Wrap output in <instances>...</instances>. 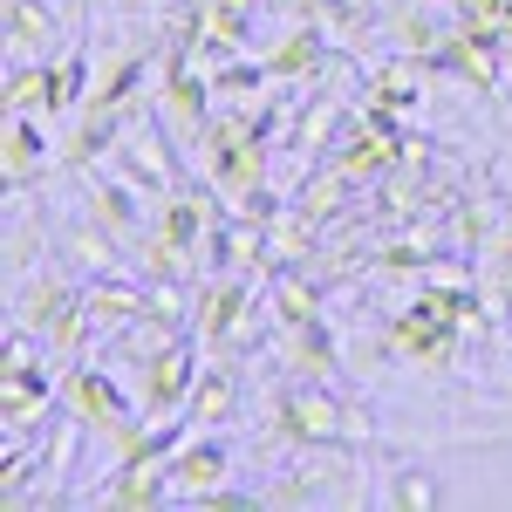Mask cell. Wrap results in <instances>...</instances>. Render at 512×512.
Returning <instances> with one entry per match:
<instances>
[{
    "mask_svg": "<svg viewBox=\"0 0 512 512\" xmlns=\"http://www.w3.org/2000/svg\"><path fill=\"white\" fill-rule=\"evenodd\" d=\"M274 437H287V444H301V451H335V444H349L355 424H349V410L335 403V396L321 390H294V396H280V410H274Z\"/></svg>",
    "mask_w": 512,
    "mask_h": 512,
    "instance_id": "cell-1",
    "label": "cell"
},
{
    "mask_svg": "<svg viewBox=\"0 0 512 512\" xmlns=\"http://www.w3.org/2000/svg\"><path fill=\"white\" fill-rule=\"evenodd\" d=\"M164 465H171V499H178V506H205V499L233 478V444H226V437H192V444H178Z\"/></svg>",
    "mask_w": 512,
    "mask_h": 512,
    "instance_id": "cell-2",
    "label": "cell"
},
{
    "mask_svg": "<svg viewBox=\"0 0 512 512\" xmlns=\"http://www.w3.org/2000/svg\"><path fill=\"white\" fill-rule=\"evenodd\" d=\"M192 383H198V362L185 342H164L151 349V383H144V417H178L192 403Z\"/></svg>",
    "mask_w": 512,
    "mask_h": 512,
    "instance_id": "cell-3",
    "label": "cell"
},
{
    "mask_svg": "<svg viewBox=\"0 0 512 512\" xmlns=\"http://www.w3.org/2000/svg\"><path fill=\"white\" fill-rule=\"evenodd\" d=\"M260 69H267V82H315V69H328V28H315V21L287 28V41L260 55Z\"/></svg>",
    "mask_w": 512,
    "mask_h": 512,
    "instance_id": "cell-4",
    "label": "cell"
},
{
    "mask_svg": "<svg viewBox=\"0 0 512 512\" xmlns=\"http://www.w3.org/2000/svg\"><path fill=\"white\" fill-rule=\"evenodd\" d=\"M41 171H48V137H41V117L7 110V192L21 198Z\"/></svg>",
    "mask_w": 512,
    "mask_h": 512,
    "instance_id": "cell-5",
    "label": "cell"
},
{
    "mask_svg": "<svg viewBox=\"0 0 512 512\" xmlns=\"http://www.w3.org/2000/svg\"><path fill=\"white\" fill-rule=\"evenodd\" d=\"M48 396H55L48 369H35V362H7V390H0V417H7V431H35L41 410H48Z\"/></svg>",
    "mask_w": 512,
    "mask_h": 512,
    "instance_id": "cell-6",
    "label": "cell"
},
{
    "mask_svg": "<svg viewBox=\"0 0 512 512\" xmlns=\"http://www.w3.org/2000/svg\"><path fill=\"white\" fill-rule=\"evenodd\" d=\"M144 76H151V55H137V48L117 55V62H110V76L96 82V96H89V110H82V117H130Z\"/></svg>",
    "mask_w": 512,
    "mask_h": 512,
    "instance_id": "cell-7",
    "label": "cell"
},
{
    "mask_svg": "<svg viewBox=\"0 0 512 512\" xmlns=\"http://www.w3.org/2000/svg\"><path fill=\"white\" fill-rule=\"evenodd\" d=\"M55 48V14L41 0H7V62H48Z\"/></svg>",
    "mask_w": 512,
    "mask_h": 512,
    "instance_id": "cell-8",
    "label": "cell"
},
{
    "mask_svg": "<svg viewBox=\"0 0 512 512\" xmlns=\"http://www.w3.org/2000/svg\"><path fill=\"white\" fill-rule=\"evenodd\" d=\"M246 315V280H219V287H205L198 294V315H192V335L205 349H226V335L239 328Z\"/></svg>",
    "mask_w": 512,
    "mask_h": 512,
    "instance_id": "cell-9",
    "label": "cell"
},
{
    "mask_svg": "<svg viewBox=\"0 0 512 512\" xmlns=\"http://www.w3.org/2000/svg\"><path fill=\"white\" fill-rule=\"evenodd\" d=\"M342 485H349L342 465H294V478L260 485V499L267 506H321V499H342Z\"/></svg>",
    "mask_w": 512,
    "mask_h": 512,
    "instance_id": "cell-10",
    "label": "cell"
},
{
    "mask_svg": "<svg viewBox=\"0 0 512 512\" xmlns=\"http://www.w3.org/2000/svg\"><path fill=\"white\" fill-rule=\"evenodd\" d=\"M205 226H212V205H205V192H192V185H178V192L164 198V219L158 233L178 246V253H198L205 246Z\"/></svg>",
    "mask_w": 512,
    "mask_h": 512,
    "instance_id": "cell-11",
    "label": "cell"
},
{
    "mask_svg": "<svg viewBox=\"0 0 512 512\" xmlns=\"http://www.w3.org/2000/svg\"><path fill=\"white\" fill-rule=\"evenodd\" d=\"M233 403H239V376L226 369V362H205V369H198V383H192L185 417H192V424H226V417H233Z\"/></svg>",
    "mask_w": 512,
    "mask_h": 512,
    "instance_id": "cell-12",
    "label": "cell"
},
{
    "mask_svg": "<svg viewBox=\"0 0 512 512\" xmlns=\"http://www.w3.org/2000/svg\"><path fill=\"white\" fill-rule=\"evenodd\" d=\"M144 308V287H130V280H96L89 294H82V315L96 321V335H110V328H130Z\"/></svg>",
    "mask_w": 512,
    "mask_h": 512,
    "instance_id": "cell-13",
    "label": "cell"
},
{
    "mask_svg": "<svg viewBox=\"0 0 512 512\" xmlns=\"http://www.w3.org/2000/svg\"><path fill=\"white\" fill-rule=\"evenodd\" d=\"M7 110H55V62H14L7 69Z\"/></svg>",
    "mask_w": 512,
    "mask_h": 512,
    "instance_id": "cell-14",
    "label": "cell"
},
{
    "mask_svg": "<svg viewBox=\"0 0 512 512\" xmlns=\"http://www.w3.org/2000/svg\"><path fill=\"white\" fill-rule=\"evenodd\" d=\"M274 308L287 328H308V321H321V287H308L301 274H280L274 280Z\"/></svg>",
    "mask_w": 512,
    "mask_h": 512,
    "instance_id": "cell-15",
    "label": "cell"
},
{
    "mask_svg": "<svg viewBox=\"0 0 512 512\" xmlns=\"http://www.w3.org/2000/svg\"><path fill=\"white\" fill-rule=\"evenodd\" d=\"M130 198H144V192H130L123 178H110V185H96V219H103V233L137 239V205H130Z\"/></svg>",
    "mask_w": 512,
    "mask_h": 512,
    "instance_id": "cell-16",
    "label": "cell"
},
{
    "mask_svg": "<svg viewBox=\"0 0 512 512\" xmlns=\"http://www.w3.org/2000/svg\"><path fill=\"white\" fill-rule=\"evenodd\" d=\"M383 499H390L396 512H417V506H437V499H444V485H437L424 465H403V472L390 478V492H383Z\"/></svg>",
    "mask_w": 512,
    "mask_h": 512,
    "instance_id": "cell-17",
    "label": "cell"
},
{
    "mask_svg": "<svg viewBox=\"0 0 512 512\" xmlns=\"http://www.w3.org/2000/svg\"><path fill=\"white\" fill-rule=\"evenodd\" d=\"M294 335H301V369L321 383V376L335 369V335H328V321H308V328H294Z\"/></svg>",
    "mask_w": 512,
    "mask_h": 512,
    "instance_id": "cell-18",
    "label": "cell"
},
{
    "mask_svg": "<svg viewBox=\"0 0 512 512\" xmlns=\"http://www.w3.org/2000/svg\"><path fill=\"white\" fill-rule=\"evenodd\" d=\"M390 35H396V48H403V55H431V48H437L431 14H417V7H403V14H396V21H390Z\"/></svg>",
    "mask_w": 512,
    "mask_h": 512,
    "instance_id": "cell-19",
    "label": "cell"
},
{
    "mask_svg": "<svg viewBox=\"0 0 512 512\" xmlns=\"http://www.w3.org/2000/svg\"><path fill=\"white\" fill-rule=\"evenodd\" d=\"M335 123H342V96H328L321 110H308L294 144H308V151H335Z\"/></svg>",
    "mask_w": 512,
    "mask_h": 512,
    "instance_id": "cell-20",
    "label": "cell"
},
{
    "mask_svg": "<svg viewBox=\"0 0 512 512\" xmlns=\"http://www.w3.org/2000/svg\"><path fill=\"white\" fill-rule=\"evenodd\" d=\"M294 14L315 21V28H328V35H349L355 28V0H294Z\"/></svg>",
    "mask_w": 512,
    "mask_h": 512,
    "instance_id": "cell-21",
    "label": "cell"
},
{
    "mask_svg": "<svg viewBox=\"0 0 512 512\" xmlns=\"http://www.w3.org/2000/svg\"><path fill=\"white\" fill-rule=\"evenodd\" d=\"M82 103V55L55 62V110H76Z\"/></svg>",
    "mask_w": 512,
    "mask_h": 512,
    "instance_id": "cell-22",
    "label": "cell"
}]
</instances>
